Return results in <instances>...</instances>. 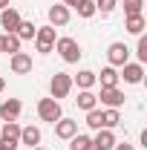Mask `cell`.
<instances>
[{"instance_id": "5b68a950", "label": "cell", "mask_w": 147, "mask_h": 150, "mask_svg": "<svg viewBox=\"0 0 147 150\" xmlns=\"http://www.w3.org/2000/svg\"><path fill=\"white\" fill-rule=\"evenodd\" d=\"M107 61H110V67H124L130 61V49L127 43H121V40H115V43H110V49H107Z\"/></svg>"}, {"instance_id": "d6a6232c", "label": "cell", "mask_w": 147, "mask_h": 150, "mask_svg": "<svg viewBox=\"0 0 147 150\" xmlns=\"http://www.w3.org/2000/svg\"><path fill=\"white\" fill-rule=\"evenodd\" d=\"M3 9H9V0H0V12H3Z\"/></svg>"}, {"instance_id": "5bb4252c", "label": "cell", "mask_w": 147, "mask_h": 150, "mask_svg": "<svg viewBox=\"0 0 147 150\" xmlns=\"http://www.w3.org/2000/svg\"><path fill=\"white\" fill-rule=\"evenodd\" d=\"M115 147V133L112 130H98V136L92 139V150H112Z\"/></svg>"}, {"instance_id": "7402d4cb", "label": "cell", "mask_w": 147, "mask_h": 150, "mask_svg": "<svg viewBox=\"0 0 147 150\" xmlns=\"http://www.w3.org/2000/svg\"><path fill=\"white\" fill-rule=\"evenodd\" d=\"M20 40L15 32H9V35H3V52H9V55H15V52H20Z\"/></svg>"}, {"instance_id": "603a6c76", "label": "cell", "mask_w": 147, "mask_h": 150, "mask_svg": "<svg viewBox=\"0 0 147 150\" xmlns=\"http://www.w3.org/2000/svg\"><path fill=\"white\" fill-rule=\"evenodd\" d=\"M69 150H92V139H90V136L75 133L72 139H69Z\"/></svg>"}, {"instance_id": "1f68e13d", "label": "cell", "mask_w": 147, "mask_h": 150, "mask_svg": "<svg viewBox=\"0 0 147 150\" xmlns=\"http://www.w3.org/2000/svg\"><path fill=\"white\" fill-rule=\"evenodd\" d=\"M3 90H6V78L0 75V93H3Z\"/></svg>"}, {"instance_id": "cb8c5ba5", "label": "cell", "mask_w": 147, "mask_h": 150, "mask_svg": "<svg viewBox=\"0 0 147 150\" xmlns=\"http://www.w3.org/2000/svg\"><path fill=\"white\" fill-rule=\"evenodd\" d=\"M78 12V18H84V20H90L92 15H95V0H81V6L75 9Z\"/></svg>"}, {"instance_id": "d6986e66", "label": "cell", "mask_w": 147, "mask_h": 150, "mask_svg": "<svg viewBox=\"0 0 147 150\" xmlns=\"http://www.w3.org/2000/svg\"><path fill=\"white\" fill-rule=\"evenodd\" d=\"M75 104H78L84 112H90V110H95V107H98V98H95V93H92V90H81V93H78V98H75Z\"/></svg>"}, {"instance_id": "83f0119b", "label": "cell", "mask_w": 147, "mask_h": 150, "mask_svg": "<svg viewBox=\"0 0 147 150\" xmlns=\"http://www.w3.org/2000/svg\"><path fill=\"white\" fill-rule=\"evenodd\" d=\"M87 124H90L92 130H101V110H98V107L87 112Z\"/></svg>"}, {"instance_id": "ffe728a7", "label": "cell", "mask_w": 147, "mask_h": 150, "mask_svg": "<svg viewBox=\"0 0 147 150\" xmlns=\"http://www.w3.org/2000/svg\"><path fill=\"white\" fill-rule=\"evenodd\" d=\"M72 84H78V90H92L98 81H95V72H92V69H81V72L72 78Z\"/></svg>"}, {"instance_id": "277c9868", "label": "cell", "mask_w": 147, "mask_h": 150, "mask_svg": "<svg viewBox=\"0 0 147 150\" xmlns=\"http://www.w3.org/2000/svg\"><path fill=\"white\" fill-rule=\"evenodd\" d=\"M37 115H40V121L55 124L58 118L64 115V112H61V101H55V98H40V101H37Z\"/></svg>"}, {"instance_id": "6da1fadb", "label": "cell", "mask_w": 147, "mask_h": 150, "mask_svg": "<svg viewBox=\"0 0 147 150\" xmlns=\"http://www.w3.org/2000/svg\"><path fill=\"white\" fill-rule=\"evenodd\" d=\"M55 52L61 55V61H66V64H78L81 61V43L75 40V38H58L55 40Z\"/></svg>"}, {"instance_id": "8992f818", "label": "cell", "mask_w": 147, "mask_h": 150, "mask_svg": "<svg viewBox=\"0 0 147 150\" xmlns=\"http://www.w3.org/2000/svg\"><path fill=\"white\" fill-rule=\"evenodd\" d=\"M104 107H112V110H118L121 104H124V93L118 90V87H101V93L95 95Z\"/></svg>"}, {"instance_id": "4fadbf2b", "label": "cell", "mask_w": 147, "mask_h": 150, "mask_svg": "<svg viewBox=\"0 0 147 150\" xmlns=\"http://www.w3.org/2000/svg\"><path fill=\"white\" fill-rule=\"evenodd\" d=\"M75 133H78V121H72V118H64V115L55 121V136H58V139H66V142H69Z\"/></svg>"}, {"instance_id": "d590c367", "label": "cell", "mask_w": 147, "mask_h": 150, "mask_svg": "<svg viewBox=\"0 0 147 150\" xmlns=\"http://www.w3.org/2000/svg\"><path fill=\"white\" fill-rule=\"evenodd\" d=\"M0 124H3V121H0Z\"/></svg>"}, {"instance_id": "836d02e7", "label": "cell", "mask_w": 147, "mask_h": 150, "mask_svg": "<svg viewBox=\"0 0 147 150\" xmlns=\"http://www.w3.org/2000/svg\"><path fill=\"white\" fill-rule=\"evenodd\" d=\"M0 52H3V35H0Z\"/></svg>"}, {"instance_id": "4316f807", "label": "cell", "mask_w": 147, "mask_h": 150, "mask_svg": "<svg viewBox=\"0 0 147 150\" xmlns=\"http://www.w3.org/2000/svg\"><path fill=\"white\" fill-rule=\"evenodd\" d=\"M139 64H147V35H139V46H136Z\"/></svg>"}, {"instance_id": "44dd1931", "label": "cell", "mask_w": 147, "mask_h": 150, "mask_svg": "<svg viewBox=\"0 0 147 150\" xmlns=\"http://www.w3.org/2000/svg\"><path fill=\"white\" fill-rule=\"evenodd\" d=\"M35 32H37V26L32 20H20V26L15 29V35H18L20 40H35Z\"/></svg>"}, {"instance_id": "7c38bea8", "label": "cell", "mask_w": 147, "mask_h": 150, "mask_svg": "<svg viewBox=\"0 0 147 150\" xmlns=\"http://www.w3.org/2000/svg\"><path fill=\"white\" fill-rule=\"evenodd\" d=\"M0 142H6V144H20V124L18 121H3V124H0Z\"/></svg>"}, {"instance_id": "30bf717a", "label": "cell", "mask_w": 147, "mask_h": 150, "mask_svg": "<svg viewBox=\"0 0 147 150\" xmlns=\"http://www.w3.org/2000/svg\"><path fill=\"white\" fill-rule=\"evenodd\" d=\"M9 67H12V72H15V75L32 72V55H29V52H15L12 61H9Z\"/></svg>"}, {"instance_id": "7a4b0ae2", "label": "cell", "mask_w": 147, "mask_h": 150, "mask_svg": "<svg viewBox=\"0 0 147 150\" xmlns=\"http://www.w3.org/2000/svg\"><path fill=\"white\" fill-rule=\"evenodd\" d=\"M55 40H58V35H55V26H37V32H35V46H37V52L40 55H49L52 49H55Z\"/></svg>"}, {"instance_id": "52a82bcc", "label": "cell", "mask_w": 147, "mask_h": 150, "mask_svg": "<svg viewBox=\"0 0 147 150\" xmlns=\"http://www.w3.org/2000/svg\"><path fill=\"white\" fill-rule=\"evenodd\" d=\"M118 78H124L127 84H141L144 81V64H124L121 67V72H118Z\"/></svg>"}, {"instance_id": "8fae6325", "label": "cell", "mask_w": 147, "mask_h": 150, "mask_svg": "<svg viewBox=\"0 0 147 150\" xmlns=\"http://www.w3.org/2000/svg\"><path fill=\"white\" fill-rule=\"evenodd\" d=\"M20 20H23V18H20V12L15 9V6H9V9H3V12H0V26L6 29V35L18 29V26H20Z\"/></svg>"}, {"instance_id": "9c48e42d", "label": "cell", "mask_w": 147, "mask_h": 150, "mask_svg": "<svg viewBox=\"0 0 147 150\" xmlns=\"http://www.w3.org/2000/svg\"><path fill=\"white\" fill-rule=\"evenodd\" d=\"M46 18H49V26H66L69 23V9L64 6V3H55V6H49V12H46Z\"/></svg>"}, {"instance_id": "9a60e30c", "label": "cell", "mask_w": 147, "mask_h": 150, "mask_svg": "<svg viewBox=\"0 0 147 150\" xmlns=\"http://www.w3.org/2000/svg\"><path fill=\"white\" fill-rule=\"evenodd\" d=\"M20 144H26L29 150L37 147V144H40V130L32 127V124H29V127H20Z\"/></svg>"}, {"instance_id": "3957f363", "label": "cell", "mask_w": 147, "mask_h": 150, "mask_svg": "<svg viewBox=\"0 0 147 150\" xmlns=\"http://www.w3.org/2000/svg\"><path fill=\"white\" fill-rule=\"evenodd\" d=\"M49 93H52V98H66V95L72 93V75L66 72H55L52 75V81H49Z\"/></svg>"}, {"instance_id": "e0dca14e", "label": "cell", "mask_w": 147, "mask_h": 150, "mask_svg": "<svg viewBox=\"0 0 147 150\" xmlns=\"http://www.w3.org/2000/svg\"><path fill=\"white\" fill-rule=\"evenodd\" d=\"M95 81H101V87H118L121 78H118V69H115V67H104L101 75L95 72Z\"/></svg>"}, {"instance_id": "f1b7e54d", "label": "cell", "mask_w": 147, "mask_h": 150, "mask_svg": "<svg viewBox=\"0 0 147 150\" xmlns=\"http://www.w3.org/2000/svg\"><path fill=\"white\" fill-rule=\"evenodd\" d=\"M112 150H136V147H133V144H127V142H121V144L115 142V147H112Z\"/></svg>"}, {"instance_id": "f546056e", "label": "cell", "mask_w": 147, "mask_h": 150, "mask_svg": "<svg viewBox=\"0 0 147 150\" xmlns=\"http://www.w3.org/2000/svg\"><path fill=\"white\" fill-rule=\"evenodd\" d=\"M64 6H66V9H78V6H81V0H64Z\"/></svg>"}, {"instance_id": "2e32d148", "label": "cell", "mask_w": 147, "mask_h": 150, "mask_svg": "<svg viewBox=\"0 0 147 150\" xmlns=\"http://www.w3.org/2000/svg\"><path fill=\"white\" fill-rule=\"evenodd\" d=\"M124 29H127L130 35H144V29H147L144 15H127V20H124Z\"/></svg>"}, {"instance_id": "ac0fdd59", "label": "cell", "mask_w": 147, "mask_h": 150, "mask_svg": "<svg viewBox=\"0 0 147 150\" xmlns=\"http://www.w3.org/2000/svg\"><path fill=\"white\" fill-rule=\"evenodd\" d=\"M121 124V112L107 107V110H101V130H112V127H118Z\"/></svg>"}, {"instance_id": "4dcf8cb0", "label": "cell", "mask_w": 147, "mask_h": 150, "mask_svg": "<svg viewBox=\"0 0 147 150\" xmlns=\"http://www.w3.org/2000/svg\"><path fill=\"white\" fill-rule=\"evenodd\" d=\"M0 150H18V144H6V142H0Z\"/></svg>"}, {"instance_id": "ba28073f", "label": "cell", "mask_w": 147, "mask_h": 150, "mask_svg": "<svg viewBox=\"0 0 147 150\" xmlns=\"http://www.w3.org/2000/svg\"><path fill=\"white\" fill-rule=\"evenodd\" d=\"M20 110H23L20 98H6V101L0 104V121H18Z\"/></svg>"}, {"instance_id": "d4e9b609", "label": "cell", "mask_w": 147, "mask_h": 150, "mask_svg": "<svg viewBox=\"0 0 147 150\" xmlns=\"http://www.w3.org/2000/svg\"><path fill=\"white\" fill-rule=\"evenodd\" d=\"M115 6H118V0H95V12H101V15H112Z\"/></svg>"}, {"instance_id": "e575fe53", "label": "cell", "mask_w": 147, "mask_h": 150, "mask_svg": "<svg viewBox=\"0 0 147 150\" xmlns=\"http://www.w3.org/2000/svg\"><path fill=\"white\" fill-rule=\"evenodd\" d=\"M32 150H46V147H40V144H37V147H32Z\"/></svg>"}, {"instance_id": "484cf974", "label": "cell", "mask_w": 147, "mask_h": 150, "mask_svg": "<svg viewBox=\"0 0 147 150\" xmlns=\"http://www.w3.org/2000/svg\"><path fill=\"white\" fill-rule=\"evenodd\" d=\"M121 6H124V15H141V9H144V0H124Z\"/></svg>"}]
</instances>
